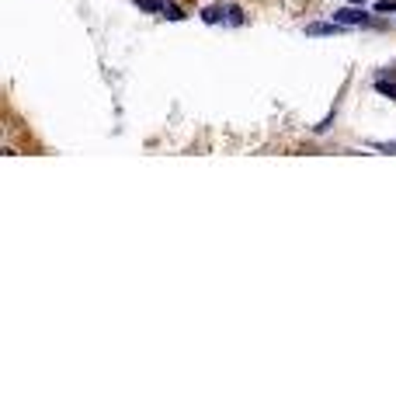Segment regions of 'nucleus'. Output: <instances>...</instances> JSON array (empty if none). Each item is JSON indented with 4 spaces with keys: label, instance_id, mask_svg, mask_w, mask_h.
I'll return each instance as SVG.
<instances>
[{
    "label": "nucleus",
    "instance_id": "f257e3e1",
    "mask_svg": "<svg viewBox=\"0 0 396 417\" xmlns=\"http://www.w3.org/2000/svg\"><path fill=\"white\" fill-rule=\"evenodd\" d=\"M361 7H365V4H361ZM361 7H341V11H334V21H341V25H372V28H375V21H372Z\"/></svg>",
    "mask_w": 396,
    "mask_h": 417
},
{
    "label": "nucleus",
    "instance_id": "f03ea898",
    "mask_svg": "<svg viewBox=\"0 0 396 417\" xmlns=\"http://www.w3.org/2000/svg\"><path fill=\"white\" fill-rule=\"evenodd\" d=\"M348 25H341V21H334V25H323V21H313V25H306V35H337V32H344Z\"/></svg>",
    "mask_w": 396,
    "mask_h": 417
},
{
    "label": "nucleus",
    "instance_id": "7ed1b4c3",
    "mask_svg": "<svg viewBox=\"0 0 396 417\" xmlns=\"http://www.w3.org/2000/svg\"><path fill=\"white\" fill-rule=\"evenodd\" d=\"M226 11H230V7H205V11H202V21H205V25L226 21Z\"/></svg>",
    "mask_w": 396,
    "mask_h": 417
},
{
    "label": "nucleus",
    "instance_id": "20e7f679",
    "mask_svg": "<svg viewBox=\"0 0 396 417\" xmlns=\"http://www.w3.org/2000/svg\"><path fill=\"white\" fill-rule=\"evenodd\" d=\"M139 11H146V14H163V4L167 0H132Z\"/></svg>",
    "mask_w": 396,
    "mask_h": 417
},
{
    "label": "nucleus",
    "instance_id": "39448f33",
    "mask_svg": "<svg viewBox=\"0 0 396 417\" xmlns=\"http://www.w3.org/2000/svg\"><path fill=\"white\" fill-rule=\"evenodd\" d=\"M163 18H170V21H185V11H181L177 4H163Z\"/></svg>",
    "mask_w": 396,
    "mask_h": 417
},
{
    "label": "nucleus",
    "instance_id": "423d86ee",
    "mask_svg": "<svg viewBox=\"0 0 396 417\" xmlns=\"http://www.w3.org/2000/svg\"><path fill=\"white\" fill-rule=\"evenodd\" d=\"M375 90H379V94H390V98H396V83L393 81H383V77H379V81H375Z\"/></svg>",
    "mask_w": 396,
    "mask_h": 417
},
{
    "label": "nucleus",
    "instance_id": "0eeeda50",
    "mask_svg": "<svg viewBox=\"0 0 396 417\" xmlns=\"http://www.w3.org/2000/svg\"><path fill=\"white\" fill-rule=\"evenodd\" d=\"M226 25H243V11H240V7H230V11H226Z\"/></svg>",
    "mask_w": 396,
    "mask_h": 417
},
{
    "label": "nucleus",
    "instance_id": "6e6552de",
    "mask_svg": "<svg viewBox=\"0 0 396 417\" xmlns=\"http://www.w3.org/2000/svg\"><path fill=\"white\" fill-rule=\"evenodd\" d=\"M375 11H379V14H390V11H396V0H379Z\"/></svg>",
    "mask_w": 396,
    "mask_h": 417
},
{
    "label": "nucleus",
    "instance_id": "1a4fd4ad",
    "mask_svg": "<svg viewBox=\"0 0 396 417\" xmlns=\"http://www.w3.org/2000/svg\"><path fill=\"white\" fill-rule=\"evenodd\" d=\"M375 150H386V153H396V143H372Z\"/></svg>",
    "mask_w": 396,
    "mask_h": 417
},
{
    "label": "nucleus",
    "instance_id": "9d476101",
    "mask_svg": "<svg viewBox=\"0 0 396 417\" xmlns=\"http://www.w3.org/2000/svg\"><path fill=\"white\" fill-rule=\"evenodd\" d=\"M348 4H365V0H348Z\"/></svg>",
    "mask_w": 396,
    "mask_h": 417
}]
</instances>
